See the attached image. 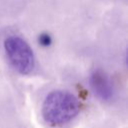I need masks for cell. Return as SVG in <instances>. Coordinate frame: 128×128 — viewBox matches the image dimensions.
Here are the masks:
<instances>
[{"label": "cell", "instance_id": "obj_4", "mask_svg": "<svg viewBox=\"0 0 128 128\" xmlns=\"http://www.w3.org/2000/svg\"><path fill=\"white\" fill-rule=\"evenodd\" d=\"M38 41L42 46H49L51 44V37L47 33H42L41 35H39Z\"/></svg>", "mask_w": 128, "mask_h": 128}, {"label": "cell", "instance_id": "obj_3", "mask_svg": "<svg viewBox=\"0 0 128 128\" xmlns=\"http://www.w3.org/2000/svg\"><path fill=\"white\" fill-rule=\"evenodd\" d=\"M90 85L97 97L102 100L108 101L113 96V85L106 75L100 69L95 70L90 76Z\"/></svg>", "mask_w": 128, "mask_h": 128}, {"label": "cell", "instance_id": "obj_2", "mask_svg": "<svg viewBox=\"0 0 128 128\" xmlns=\"http://www.w3.org/2000/svg\"><path fill=\"white\" fill-rule=\"evenodd\" d=\"M6 55L13 68L20 74H30L35 66L34 54L25 40L19 36L11 35L4 41Z\"/></svg>", "mask_w": 128, "mask_h": 128}, {"label": "cell", "instance_id": "obj_1", "mask_svg": "<svg viewBox=\"0 0 128 128\" xmlns=\"http://www.w3.org/2000/svg\"><path fill=\"white\" fill-rule=\"evenodd\" d=\"M78 98L68 91L56 90L49 93L42 105V115L50 126H61L71 121L79 112Z\"/></svg>", "mask_w": 128, "mask_h": 128}]
</instances>
